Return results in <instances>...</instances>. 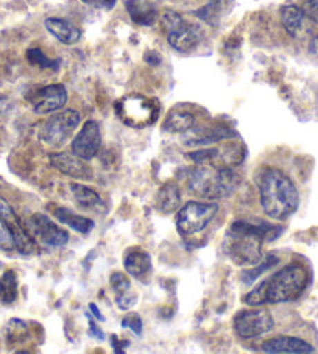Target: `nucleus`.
Masks as SVG:
<instances>
[{"label": "nucleus", "mask_w": 318, "mask_h": 354, "mask_svg": "<svg viewBox=\"0 0 318 354\" xmlns=\"http://www.w3.org/2000/svg\"><path fill=\"white\" fill-rule=\"evenodd\" d=\"M283 233V228L267 222L234 221L226 231L223 250L236 266H256L262 261V247Z\"/></svg>", "instance_id": "1"}, {"label": "nucleus", "mask_w": 318, "mask_h": 354, "mask_svg": "<svg viewBox=\"0 0 318 354\" xmlns=\"http://www.w3.org/2000/svg\"><path fill=\"white\" fill-rule=\"evenodd\" d=\"M309 284V270L301 262H290L274 272L243 298L248 306L289 303L301 297Z\"/></svg>", "instance_id": "2"}, {"label": "nucleus", "mask_w": 318, "mask_h": 354, "mask_svg": "<svg viewBox=\"0 0 318 354\" xmlns=\"http://www.w3.org/2000/svg\"><path fill=\"white\" fill-rule=\"evenodd\" d=\"M261 206L273 221H286L295 214L299 206L297 186L278 169L262 170L258 181Z\"/></svg>", "instance_id": "3"}, {"label": "nucleus", "mask_w": 318, "mask_h": 354, "mask_svg": "<svg viewBox=\"0 0 318 354\" xmlns=\"http://www.w3.org/2000/svg\"><path fill=\"white\" fill-rule=\"evenodd\" d=\"M238 176L231 167H218L211 164H198L189 170L187 186L191 192L207 200L225 198L237 189Z\"/></svg>", "instance_id": "4"}, {"label": "nucleus", "mask_w": 318, "mask_h": 354, "mask_svg": "<svg viewBox=\"0 0 318 354\" xmlns=\"http://www.w3.org/2000/svg\"><path fill=\"white\" fill-rule=\"evenodd\" d=\"M218 205L212 201H187L176 214V228L181 236H195L212 222Z\"/></svg>", "instance_id": "5"}, {"label": "nucleus", "mask_w": 318, "mask_h": 354, "mask_svg": "<svg viewBox=\"0 0 318 354\" xmlns=\"http://www.w3.org/2000/svg\"><path fill=\"white\" fill-rule=\"evenodd\" d=\"M119 119L125 125L133 128H144L155 124L159 115V106L155 100L147 99L142 95L125 97L115 105Z\"/></svg>", "instance_id": "6"}, {"label": "nucleus", "mask_w": 318, "mask_h": 354, "mask_svg": "<svg viewBox=\"0 0 318 354\" xmlns=\"http://www.w3.org/2000/svg\"><path fill=\"white\" fill-rule=\"evenodd\" d=\"M80 113L75 109H64V111L53 114L50 119H47L42 124L39 130V139L42 144L48 145V147H61L64 145L72 133L77 130L80 125Z\"/></svg>", "instance_id": "7"}, {"label": "nucleus", "mask_w": 318, "mask_h": 354, "mask_svg": "<svg viewBox=\"0 0 318 354\" xmlns=\"http://www.w3.org/2000/svg\"><path fill=\"white\" fill-rule=\"evenodd\" d=\"M234 331L242 339H256L270 333L274 320L264 309H245L234 317Z\"/></svg>", "instance_id": "8"}, {"label": "nucleus", "mask_w": 318, "mask_h": 354, "mask_svg": "<svg viewBox=\"0 0 318 354\" xmlns=\"http://www.w3.org/2000/svg\"><path fill=\"white\" fill-rule=\"evenodd\" d=\"M0 218H2L5 227H7L11 233L17 252L21 254H35L38 252L35 237L28 233L27 227H24L21 218L17 217L15 212L13 206H11L3 197H0Z\"/></svg>", "instance_id": "9"}, {"label": "nucleus", "mask_w": 318, "mask_h": 354, "mask_svg": "<svg viewBox=\"0 0 318 354\" xmlns=\"http://www.w3.org/2000/svg\"><path fill=\"white\" fill-rule=\"evenodd\" d=\"M197 164H211L218 167L238 166L245 158V147L243 145H225V147H206L187 155Z\"/></svg>", "instance_id": "10"}, {"label": "nucleus", "mask_w": 318, "mask_h": 354, "mask_svg": "<svg viewBox=\"0 0 318 354\" xmlns=\"http://www.w3.org/2000/svg\"><path fill=\"white\" fill-rule=\"evenodd\" d=\"M27 230L36 239L48 247H64L69 242V234L44 214H33L27 222Z\"/></svg>", "instance_id": "11"}, {"label": "nucleus", "mask_w": 318, "mask_h": 354, "mask_svg": "<svg viewBox=\"0 0 318 354\" xmlns=\"http://www.w3.org/2000/svg\"><path fill=\"white\" fill-rule=\"evenodd\" d=\"M102 145V133L100 125L95 120L84 122V125L80 133L72 140L71 150L73 155H77L84 161L93 160L99 153Z\"/></svg>", "instance_id": "12"}, {"label": "nucleus", "mask_w": 318, "mask_h": 354, "mask_svg": "<svg viewBox=\"0 0 318 354\" xmlns=\"http://www.w3.org/2000/svg\"><path fill=\"white\" fill-rule=\"evenodd\" d=\"M35 113L48 114L63 108L67 103V91L63 84L55 83L48 86L35 89L33 95L30 97Z\"/></svg>", "instance_id": "13"}, {"label": "nucleus", "mask_w": 318, "mask_h": 354, "mask_svg": "<svg viewBox=\"0 0 318 354\" xmlns=\"http://www.w3.org/2000/svg\"><path fill=\"white\" fill-rule=\"evenodd\" d=\"M203 30L195 24H187L186 21L180 24L178 27L170 30L167 33V41L175 50L178 52H191L197 47L203 39Z\"/></svg>", "instance_id": "14"}, {"label": "nucleus", "mask_w": 318, "mask_h": 354, "mask_svg": "<svg viewBox=\"0 0 318 354\" xmlns=\"http://www.w3.org/2000/svg\"><path fill=\"white\" fill-rule=\"evenodd\" d=\"M48 158H50L52 166L61 174L77 180H93V170L80 156L73 153H52Z\"/></svg>", "instance_id": "15"}, {"label": "nucleus", "mask_w": 318, "mask_h": 354, "mask_svg": "<svg viewBox=\"0 0 318 354\" xmlns=\"http://www.w3.org/2000/svg\"><path fill=\"white\" fill-rule=\"evenodd\" d=\"M261 350L270 354H309L314 353L315 348L303 339L290 337V335H278V337L265 340L261 345Z\"/></svg>", "instance_id": "16"}, {"label": "nucleus", "mask_w": 318, "mask_h": 354, "mask_svg": "<svg viewBox=\"0 0 318 354\" xmlns=\"http://www.w3.org/2000/svg\"><path fill=\"white\" fill-rule=\"evenodd\" d=\"M71 192L73 201L78 207L84 211L95 212V214H106L108 206L103 198L97 194L94 189H91L84 185H78V183H72Z\"/></svg>", "instance_id": "17"}, {"label": "nucleus", "mask_w": 318, "mask_h": 354, "mask_svg": "<svg viewBox=\"0 0 318 354\" xmlns=\"http://www.w3.org/2000/svg\"><path fill=\"white\" fill-rule=\"evenodd\" d=\"M125 272L134 279H145L147 274L151 272V259L145 250L134 247L128 250L124 258Z\"/></svg>", "instance_id": "18"}, {"label": "nucleus", "mask_w": 318, "mask_h": 354, "mask_svg": "<svg viewBox=\"0 0 318 354\" xmlns=\"http://www.w3.org/2000/svg\"><path fill=\"white\" fill-rule=\"evenodd\" d=\"M44 26L47 28V32L53 35L55 38H57L59 42H63V44H67V46L77 44L80 38H82V30L66 19H59V17H48V19H46Z\"/></svg>", "instance_id": "19"}, {"label": "nucleus", "mask_w": 318, "mask_h": 354, "mask_svg": "<svg viewBox=\"0 0 318 354\" xmlns=\"http://www.w3.org/2000/svg\"><path fill=\"white\" fill-rule=\"evenodd\" d=\"M127 10L130 13L131 21L138 26L151 27L158 19V11L155 5L147 0H128Z\"/></svg>", "instance_id": "20"}, {"label": "nucleus", "mask_w": 318, "mask_h": 354, "mask_svg": "<svg viewBox=\"0 0 318 354\" xmlns=\"http://www.w3.org/2000/svg\"><path fill=\"white\" fill-rule=\"evenodd\" d=\"M156 206L164 214H172V212L178 211L181 206V192L178 185L166 183L159 189L156 195Z\"/></svg>", "instance_id": "21"}, {"label": "nucleus", "mask_w": 318, "mask_h": 354, "mask_svg": "<svg viewBox=\"0 0 318 354\" xmlns=\"http://www.w3.org/2000/svg\"><path fill=\"white\" fill-rule=\"evenodd\" d=\"M53 214L61 223L67 225V227L72 228L73 231H77V233H80V234L86 236L95 227L94 221H91V218L84 217V216L75 214V212L67 209V207H57V209L53 211Z\"/></svg>", "instance_id": "22"}, {"label": "nucleus", "mask_w": 318, "mask_h": 354, "mask_svg": "<svg viewBox=\"0 0 318 354\" xmlns=\"http://www.w3.org/2000/svg\"><path fill=\"white\" fill-rule=\"evenodd\" d=\"M304 19L306 15L303 8L297 7V5H286V7L281 8V22H283L286 32L293 38L303 33Z\"/></svg>", "instance_id": "23"}, {"label": "nucleus", "mask_w": 318, "mask_h": 354, "mask_svg": "<svg viewBox=\"0 0 318 354\" xmlns=\"http://www.w3.org/2000/svg\"><path fill=\"white\" fill-rule=\"evenodd\" d=\"M195 125L194 114L187 111H174L164 122V131L169 133H186Z\"/></svg>", "instance_id": "24"}, {"label": "nucleus", "mask_w": 318, "mask_h": 354, "mask_svg": "<svg viewBox=\"0 0 318 354\" xmlns=\"http://www.w3.org/2000/svg\"><path fill=\"white\" fill-rule=\"evenodd\" d=\"M17 298V277L13 270H7L0 277V303L11 304Z\"/></svg>", "instance_id": "25"}, {"label": "nucleus", "mask_w": 318, "mask_h": 354, "mask_svg": "<svg viewBox=\"0 0 318 354\" xmlns=\"http://www.w3.org/2000/svg\"><path fill=\"white\" fill-rule=\"evenodd\" d=\"M278 262H279V258L277 254H267L265 258H262L259 264H256V267L252 268V270L242 272V274H241L242 283L243 284H253L262 273H265L267 270H272L274 266H278Z\"/></svg>", "instance_id": "26"}, {"label": "nucleus", "mask_w": 318, "mask_h": 354, "mask_svg": "<svg viewBox=\"0 0 318 354\" xmlns=\"http://www.w3.org/2000/svg\"><path fill=\"white\" fill-rule=\"evenodd\" d=\"M225 10V0H211L209 3L205 5L203 8L195 11V16L200 17L201 21H205L209 26L216 27L222 19V13Z\"/></svg>", "instance_id": "27"}, {"label": "nucleus", "mask_w": 318, "mask_h": 354, "mask_svg": "<svg viewBox=\"0 0 318 354\" xmlns=\"http://www.w3.org/2000/svg\"><path fill=\"white\" fill-rule=\"evenodd\" d=\"M28 337V328L22 320H11L7 326V342L11 345L19 344Z\"/></svg>", "instance_id": "28"}, {"label": "nucleus", "mask_w": 318, "mask_h": 354, "mask_svg": "<svg viewBox=\"0 0 318 354\" xmlns=\"http://www.w3.org/2000/svg\"><path fill=\"white\" fill-rule=\"evenodd\" d=\"M27 59L30 61L32 64H36L42 67V69H58L59 66V61L58 59H50L47 58L44 52L39 50V48H28L27 52Z\"/></svg>", "instance_id": "29"}, {"label": "nucleus", "mask_w": 318, "mask_h": 354, "mask_svg": "<svg viewBox=\"0 0 318 354\" xmlns=\"http://www.w3.org/2000/svg\"><path fill=\"white\" fill-rule=\"evenodd\" d=\"M111 288L115 292V295H124L127 292L131 290V283H130V278L127 277L125 273L122 272H114L111 274Z\"/></svg>", "instance_id": "30"}, {"label": "nucleus", "mask_w": 318, "mask_h": 354, "mask_svg": "<svg viewBox=\"0 0 318 354\" xmlns=\"http://www.w3.org/2000/svg\"><path fill=\"white\" fill-rule=\"evenodd\" d=\"M161 22H162L164 30H166V32L169 33L170 30L176 28L180 26V24L185 22V17H183L180 13H176V11L169 10L161 16Z\"/></svg>", "instance_id": "31"}, {"label": "nucleus", "mask_w": 318, "mask_h": 354, "mask_svg": "<svg viewBox=\"0 0 318 354\" xmlns=\"http://www.w3.org/2000/svg\"><path fill=\"white\" fill-rule=\"evenodd\" d=\"M122 328H128V329H131V331L136 334V335H140L142 334V328H144V325H142V320H140V317L138 315V314H130V315H127L124 320H122Z\"/></svg>", "instance_id": "32"}, {"label": "nucleus", "mask_w": 318, "mask_h": 354, "mask_svg": "<svg viewBox=\"0 0 318 354\" xmlns=\"http://www.w3.org/2000/svg\"><path fill=\"white\" fill-rule=\"evenodd\" d=\"M0 248H2L3 252H11V250L16 248L13 237H11L8 228L5 227L2 218H0Z\"/></svg>", "instance_id": "33"}, {"label": "nucleus", "mask_w": 318, "mask_h": 354, "mask_svg": "<svg viewBox=\"0 0 318 354\" xmlns=\"http://www.w3.org/2000/svg\"><path fill=\"white\" fill-rule=\"evenodd\" d=\"M136 301H138V297H136V294H133L131 290L127 292V294H124V295L115 297V304H118V308L120 310L131 309L134 304H136Z\"/></svg>", "instance_id": "34"}, {"label": "nucleus", "mask_w": 318, "mask_h": 354, "mask_svg": "<svg viewBox=\"0 0 318 354\" xmlns=\"http://www.w3.org/2000/svg\"><path fill=\"white\" fill-rule=\"evenodd\" d=\"M303 11L308 19L318 24V0H306L303 5Z\"/></svg>", "instance_id": "35"}, {"label": "nucleus", "mask_w": 318, "mask_h": 354, "mask_svg": "<svg viewBox=\"0 0 318 354\" xmlns=\"http://www.w3.org/2000/svg\"><path fill=\"white\" fill-rule=\"evenodd\" d=\"M82 2L86 5H91V7H94V8L113 10L118 0H82Z\"/></svg>", "instance_id": "36"}, {"label": "nucleus", "mask_w": 318, "mask_h": 354, "mask_svg": "<svg viewBox=\"0 0 318 354\" xmlns=\"http://www.w3.org/2000/svg\"><path fill=\"white\" fill-rule=\"evenodd\" d=\"M145 61L151 66H158L159 63H161V55L150 50V52L145 53Z\"/></svg>", "instance_id": "37"}, {"label": "nucleus", "mask_w": 318, "mask_h": 354, "mask_svg": "<svg viewBox=\"0 0 318 354\" xmlns=\"http://www.w3.org/2000/svg\"><path fill=\"white\" fill-rule=\"evenodd\" d=\"M309 52L314 55V57L318 58V36H315V38L310 39V42H309Z\"/></svg>", "instance_id": "38"}, {"label": "nucleus", "mask_w": 318, "mask_h": 354, "mask_svg": "<svg viewBox=\"0 0 318 354\" xmlns=\"http://www.w3.org/2000/svg\"><path fill=\"white\" fill-rule=\"evenodd\" d=\"M89 325H91V331H93V333H94L93 335H97V337H99L100 340H103V339H105V335H103V333L100 331V329L95 326V323H94V320H93V319H89Z\"/></svg>", "instance_id": "39"}, {"label": "nucleus", "mask_w": 318, "mask_h": 354, "mask_svg": "<svg viewBox=\"0 0 318 354\" xmlns=\"http://www.w3.org/2000/svg\"><path fill=\"white\" fill-rule=\"evenodd\" d=\"M89 309H91V310H93V314H94V315L97 317V319H99V320H103V315L100 314V310H99V308H97L94 303H91V304H89Z\"/></svg>", "instance_id": "40"}]
</instances>
